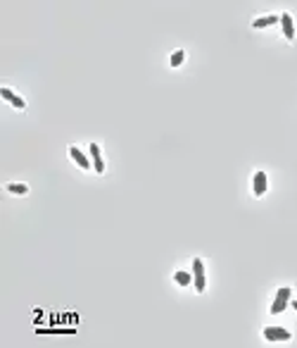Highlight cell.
Here are the masks:
<instances>
[{
	"mask_svg": "<svg viewBox=\"0 0 297 348\" xmlns=\"http://www.w3.org/2000/svg\"><path fill=\"white\" fill-rule=\"evenodd\" d=\"M183 60H186V53H183V50H176V53H171V60H169V62H171V67H181Z\"/></svg>",
	"mask_w": 297,
	"mask_h": 348,
	"instance_id": "11",
	"label": "cell"
},
{
	"mask_svg": "<svg viewBox=\"0 0 297 348\" xmlns=\"http://www.w3.org/2000/svg\"><path fill=\"white\" fill-rule=\"evenodd\" d=\"M69 155H72V160H74V162H76L81 170H90V167H93V162H90V160L83 155L81 148H76V145H69Z\"/></svg>",
	"mask_w": 297,
	"mask_h": 348,
	"instance_id": "6",
	"label": "cell"
},
{
	"mask_svg": "<svg viewBox=\"0 0 297 348\" xmlns=\"http://www.w3.org/2000/svg\"><path fill=\"white\" fill-rule=\"evenodd\" d=\"M0 95H2V98H5L7 103H12V98H15L17 93H12V91H10L7 86H2V88H0Z\"/></svg>",
	"mask_w": 297,
	"mask_h": 348,
	"instance_id": "13",
	"label": "cell"
},
{
	"mask_svg": "<svg viewBox=\"0 0 297 348\" xmlns=\"http://www.w3.org/2000/svg\"><path fill=\"white\" fill-rule=\"evenodd\" d=\"M36 332H38V334H74V329H59V327H57V329H41V327H38Z\"/></svg>",
	"mask_w": 297,
	"mask_h": 348,
	"instance_id": "12",
	"label": "cell"
},
{
	"mask_svg": "<svg viewBox=\"0 0 297 348\" xmlns=\"http://www.w3.org/2000/svg\"><path fill=\"white\" fill-rule=\"evenodd\" d=\"M262 334L267 341H290V332L285 327H264Z\"/></svg>",
	"mask_w": 297,
	"mask_h": 348,
	"instance_id": "3",
	"label": "cell"
},
{
	"mask_svg": "<svg viewBox=\"0 0 297 348\" xmlns=\"http://www.w3.org/2000/svg\"><path fill=\"white\" fill-rule=\"evenodd\" d=\"M290 308H295L297 310V301H290Z\"/></svg>",
	"mask_w": 297,
	"mask_h": 348,
	"instance_id": "14",
	"label": "cell"
},
{
	"mask_svg": "<svg viewBox=\"0 0 297 348\" xmlns=\"http://www.w3.org/2000/svg\"><path fill=\"white\" fill-rule=\"evenodd\" d=\"M5 189H7L10 193H15V196H27V193H29V186H27V184H7Z\"/></svg>",
	"mask_w": 297,
	"mask_h": 348,
	"instance_id": "10",
	"label": "cell"
},
{
	"mask_svg": "<svg viewBox=\"0 0 297 348\" xmlns=\"http://www.w3.org/2000/svg\"><path fill=\"white\" fill-rule=\"evenodd\" d=\"M267 189H269L267 172H254V176H252V191H254V196H264Z\"/></svg>",
	"mask_w": 297,
	"mask_h": 348,
	"instance_id": "4",
	"label": "cell"
},
{
	"mask_svg": "<svg viewBox=\"0 0 297 348\" xmlns=\"http://www.w3.org/2000/svg\"><path fill=\"white\" fill-rule=\"evenodd\" d=\"M174 282H176L178 286H190L193 277H190V272H186V269H178V272L174 274Z\"/></svg>",
	"mask_w": 297,
	"mask_h": 348,
	"instance_id": "9",
	"label": "cell"
},
{
	"mask_svg": "<svg viewBox=\"0 0 297 348\" xmlns=\"http://www.w3.org/2000/svg\"><path fill=\"white\" fill-rule=\"evenodd\" d=\"M281 27H283V36H285L288 41L295 38V24H293L290 12H283V15H281Z\"/></svg>",
	"mask_w": 297,
	"mask_h": 348,
	"instance_id": "7",
	"label": "cell"
},
{
	"mask_svg": "<svg viewBox=\"0 0 297 348\" xmlns=\"http://www.w3.org/2000/svg\"><path fill=\"white\" fill-rule=\"evenodd\" d=\"M276 22H281V17H276V15H264V17L254 19V22H252V27H254V29H267V27L276 24Z\"/></svg>",
	"mask_w": 297,
	"mask_h": 348,
	"instance_id": "8",
	"label": "cell"
},
{
	"mask_svg": "<svg viewBox=\"0 0 297 348\" xmlns=\"http://www.w3.org/2000/svg\"><path fill=\"white\" fill-rule=\"evenodd\" d=\"M88 153H90V162H93L95 172L103 174V172H105V162H103V155H100V145H98V143H90Z\"/></svg>",
	"mask_w": 297,
	"mask_h": 348,
	"instance_id": "5",
	"label": "cell"
},
{
	"mask_svg": "<svg viewBox=\"0 0 297 348\" xmlns=\"http://www.w3.org/2000/svg\"><path fill=\"white\" fill-rule=\"evenodd\" d=\"M193 277H195V291L202 293L205 286H207V277H205V262L200 260V258L193 260Z\"/></svg>",
	"mask_w": 297,
	"mask_h": 348,
	"instance_id": "2",
	"label": "cell"
},
{
	"mask_svg": "<svg viewBox=\"0 0 297 348\" xmlns=\"http://www.w3.org/2000/svg\"><path fill=\"white\" fill-rule=\"evenodd\" d=\"M288 305H290V286H281L271 303V315H281Z\"/></svg>",
	"mask_w": 297,
	"mask_h": 348,
	"instance_id": "1",
	"label": "cell"
}]
</instances>
